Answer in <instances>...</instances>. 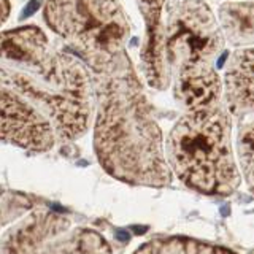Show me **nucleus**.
Listing matches in <instances>:
<instances>
[{"instance_id":"obj_8","label":"nucleus","mask_w":254,"mask_h":254,"mask_svg":"<svg viewBox=\"0 0 254 254\" xmlns=\"http://www.w3.org/2000/svg\"><path fill=\"white\" fill-rule=\"evenodd\" d=\"M219 26L224 38L237 48L254 46V2H227L219 6Z\"/></svg>"},{"instance_id":"obj_5","label":"nucleus","mask_w":254,"mask_h":254,"mask_svg":"<svg viewBox=\"0 0 254 254\" xmlns=\"http://www.w3.org/2000/svg\"><path fill=\"white\" fill-rule=\"evenodd\" d=\"M45 21L87 68L126 51L130 29L116 0H46Z\"/></svg>"},{"instance_id":"obj_6","label":"nucleus","mask_w":254,"mask_h":254,"mask_svg":"<svg viewBox=\"0 0 254 254\" xmlns=\"http://www.w3.org/2000/svg\"><path fill=\"white\" fill-rule=\"evenodd\" d=\"M2 254H111L97 230L54 210H35L6 232Z\"/></svg>"},{"instance_id":"obj_11","label":"nucleus","mask_w":254,"mask_h":254,"mask_svg":"<svg viewBox=\"0 0 254 254\" xmlns=\"http://www.w3.org/2000/svg\"><path fill=\"white\" fill-rule=\"evenodd\" d=\"M8 16V0H3V21L6 19Z\"/></svg>"},{"instance_id":"obj_9","label":"nucleus","mask_w":254,"mask_h":254,"mask_svg":"<svg viewBox=\"0 0 254 254\" xmlns=\"http://www.w3.org/2000/svg\"><path fill=\"white\" fill-rule=\"evenodd\" d=\"M133 254H235L218 245L186 237H162L143 243Z\"/></svg>"},{"instance_id":"obj_10","label":"nucleus","mask_w":254,"mask_h":254,"mask_svg":"<svg viewBox=\"0 0 254 254\" xmlns=\"http://www.w3.org/2000/svg\"><path fill=\"white\" fill-rule=\"evenodd\" d=\"M137 2L143 13V18H145L146 35L154 34L159 29V26H161L162 11L170 0H137Z\"/></svg>"},{"instance_id":"obj_2","label":"nucleus","mask_w":254,"mask_h":254,"mask_svg":"<svg viewBox=\"0 0 254 254\" xmlns=\"http://www.w3.org/2000/svg\"><path fill=\"white\" fill-rule=\"evenodd\" d=\"M95 92L94 148L103 170L133 186L172 181L162 132L127 51L89 68Z\"/></svg>"},{"instance_id":"obj_7","label":"nucleus","mask_w":254,"mask_h":254,"mask_svg":"<svg viewBox=\"0 0 254 254\" xmlns=\"http://www.w3.org/2000/svg\"><path fill=\"white\" fill-rule=\"evenodd\" d=\"M224 99L235 124L242 175L254 194V46L232 54L224 73Z\"/></svg>"},{"instance_id":"obj_4","label":"nucleus","mask_w":254,"mask_h":254,"mask_svg":"<svg viewBox=\"0 0 254 254\" xmlns=\"http://www.w3.org/2000/svg\"><path fill=\"white\" fill-rule=\"evenodd\" d=\"M224 34L210 6L202 0H170L161 26L146 35L141 65L146 83L157 91L178 79L213 70L224 50Z\"/></svg>"},{"instance_id":"obj_1","label":"nucleus","mask_w":254,"mask_h":254,"mask_svg":"<svg viewBox=\"0 0 254 254\" xmlns=\"http://www.w3.org/2000/svg\"><path fill=\"white\" fill-rule=\"evenodd\" d=\"M0 81L3 141L46 153L87 132L95 108L91 71L42 29L3 32Z\"/></svg>"},{"instance_id":"obj_3","label":"nucleus","mask_w":254,"mask_h":254,"mask_svg":"<svg viewBox=\"0 0 254 254\" xmlns=\"http://www.w3.org/2000/svg\"><path fill=\"white\" fill-rule=\"evenodd\" d=\"M232 123L226 99L185 110L165 141L170 170L183 185L205 195H230L238 189Z\"/></svg>"}]
</instances>
